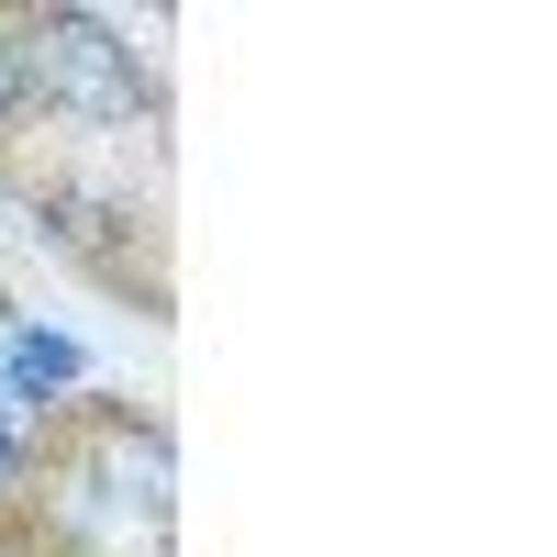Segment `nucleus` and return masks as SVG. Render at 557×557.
Returning a JSON list of instances; mask_svg holds the SVG:
<instances>
[{"label": "nucleus", "instance_id": "4", "mask_svg": "<svg viewBox=\"0 0 557 557\" xmlns=\"http://www.w3.org/2000/svg\"><path fill=\"white\" fill-rule=\"evenodd\" d=\"M23 89H34V78H23V34H12V23H0V112H12V101H23Z\"/></svg>", "mask_w": 557, "mask_h": 557}, {"label": "nucleus", "instance_id": "3", "mask_svg": "<svg viewBox=\"0 0 557 557\" xmlns=\"http://www.w3.org/2000/svg\"><path fill=\"white\" fill-rule=\"evenodd\" d=\"M12 380H23V391L78 380V346H67V335H23V346H12Z\"/></svg>", "mask_w": 557, "mask_h": 557}, {"label": "nucleus", "instance_id": "5", "mask_svg": "<svg viewBox=\"0 0 557 557\" xmlns=\"http://www.w3.org/2000/svg\"><path fill=\"white\" fill-rule=\"evenodd\" d=\"M0 457H12V435H0Z\"/></svg>", "mask_w": 557, "mask_h": 557}, {"label": "nucleus", "instance_id": "1", "mask_svg": "<svg viewBox=\"0 0 557 557\" xmlns=\"http://www.w3.org/2000/svg\"><path fill=\"white\" fill-rule=\"evenodd\" d=\"M23 78H45L67 112L89 123H134V101H146V67H134V45L101 23V12H45L23 34Z\"/></svg>", "mask_w": 557, "mask_h": 557}, {"label": "nucleus", "instance_id": "2", "mask_svg": "<svg viewBox=\"0 0 557 557\" xmlns=\"http://www.w3.org/2000/svg\"><path fill=\"white\" fill-rule=\"evenodd\" d=\"M112 480H123V502L134 513H168V435H112Z\"/></svg>", "mask_w": 557, "mask_h": 557}]
</instances>
